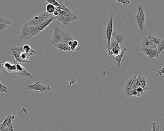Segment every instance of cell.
<instances>
[{"label": "cell", "instance_id": "cell-19", "mask_svg": "<svg viewBox=\"0 0 164 131\" xmlns=\"http://www.w3.org/2000/svg\"><path fill=\"white\" fill-rule=\"evenodd\" d=\"M142 50H143L144 53V55L147 56L148 59L152 55L154 52V51H155V50L151 49V48H144V49H142Z\"/></svg>", "mask_w": 164, "mask_h": 131}, {"label": "cell", "instance_id": "cell-21", "mask_svg": "<svg viewBox=\"0 0 164 131\" xmlns=\"http://www.w3.org/2000/svg\"><path fill=\"white\" fill-rule=\"evenodd\" d=\"M151 124L152 125V131H160V126L157 125L156 122H151Z\"/></svg>", "mask_w": 164, "mask_h": 131}, {"label": "cell", "instance_id": "cell-15", "mask_svg": "<svg viewBox=\"0 0 164 131\" xmlns=\"http://www.w3.org/2000/svg\"><path fill=\"white\" fill-rule=\"evenodd\" d=\"M113 36L114 37L115 39L116 40V42L119 44L122 43L123 41H124L126 39L125 35L123 34H119L115 32L113 33Z\"/></svg>", "mask_w": 164, "mask_h": 131}, {"label": "cell", "instance_id": "cell-4", "mask_svg": "<svg viewBox=\"0 0 164 131\" xmlns=\"http://www.w3.org/2000/svg\"><path fill=\"white\" fill-rule=\"evenodd\" d=\"M53 17H54L53 14H49L45 12L39 15L35 16L34 17L32 20L26 23L24 26L29 27L37 26L38 25H41L47 20H49Z\"/></svg>", "mask_w": 164, "mask_h": 131}, {"label": "cell", "instance_id": "cell-13", "mask_svg": "<svg viewBox=\"0 0 164 131\" xmlns=\"http://www.w3.org/2000/svg\"><path fill=\"white\" fill-rule=\"evenodd\" d=\"M54 46L59 51H65V52L71 51L70 47L67 44L60 43L55 45Z\"/></svg>", "mask_w": 164, "mask_h": 131}, {"label": "cell", "instance_id": "cell-25", "mask_svg": "<svg viewBox=\"0 0 164 131\" xmlns=\"http://www.w3.org/2000/svg\"><path fill=\"white\" fill-rule=\"evenodd\" d=\"M115 1L119 2L124 5H128L131 4V2L129 0H116Z\"/></svg>", "mask_w": 164, "mask_h": 131}, {"label": "cell", "instance_id": "cell-20", "mask_svg": "<svg viewBox=\"0 0 164 131\" xmlns=\"http://www.w3.org/2000/svg\"><path fill=\"white\" fill-rule=\"evenodd\" d=\"M0 24L6 25H11L12 22L8 19H5L2 17H0Z\"/></svg>", "mask_w": 164, "mask_h": 131}, {"label": "cell", "instance_id": "cell-26", "mask_svg": "<svg viewBox=\"0 0 164 131\" xmlns=\"http://www.w3.org/2000/svg\"><path fill=\"white\" fill-rule=\"evenodd\" d=\"M23 48L24 49V51L27 52H30V51L32 50L31 47L28 44H25L24 46H23Z\"/></svg>", "mask_w": 164, "mask_h": 131}, {"label": "cell", "instance_id": "cell-11", "mask_svg": "<svg viewBox=\"0 0 164 131\" xmlns=\"http://www.w3.org/2000/svg\"><path fill=\"white\" fill-rule=\"evenodd\" d=\"M140 43L142 46V50L144 48H151L153 50H156L157 49V47H158L152 42L150 39L149 38L148 36L143 38V40Z\"/></svg>", "mask_w": 164, "mask_h": 131}, {"label": "cell", "instance_id": "cell-23", "mask_svg": "<svg viewBox=\"0 0 164 131\" xmlns=\"http://www.w3.org/2000/svg\"><path fill=\"white\" fill-rule=\"evenodd\" d=\"M156 50L159 55L163 52V51H164V40H163V42L159 45H158Z\"/></svg>", "mask_w": 164, "mask_h": 131}, {"label": "cell", "instance_id": "cell-2", "mask_svg": "<svg viewBox=\"0 0 164 131\" xmlns=\"http://www.w3.org/2000/svg\"><path fill=\"white\" fill-rule=\"evenodd\" d=\"M73 40L65 32L59 29L57 27H55L54 29V35L52 38V44L54 45L60 43H65L68 44L69 40Z\"/></svg>", "mask_w": 164, "mask_h": 131}, {"label": "cell", "instance_id": "cell-10", "mask_svg": "<svg viewBox=\"0 0 164 131\" xmlns=\"http://www.w3.org/2000/svg\"><path fill=\"white\" fill-rule=\"evenodd\" d=\"M27 89L34 90L36 92H47L50 91L51 87L49 86L41 85L39 82L37 81L35 84H29L27 86Z\"/></svg>", "mask_w": 164, "mask_h": 131}, {"label": "cell", "instance_id": "cell-31", "mask_svg": "<svg viewBox=\"0 0 164 131\" xmlns=\"http://www.w3.org/2000/svg\"><path fill=\"white\" fill-rule=\"evenodd\" d=\"M73 40H69V42H68V44L70 47L73 45Z\"/></svg>", "mask_w": 164, "mask_h": 131}, {"label": "cell", "instance_id": "cell-33", "mask_svg": "<svg viewBox=\"0 0 164 131\" xmlns=\"http://www.w3.org/2000/svg\"></svg>", "mask_w": 164, "mask_h": 131}, {"label": "cell", "instance_id": "cell-18", "mask_svg": "<svg viewBox=\"0 0 164 131\" xmlns=\"http://www.w3.org/2000/svg\"><path fill=\"white\" fill-rule=\"evenodd\" d=\"M56 10V7L52 4H48L46 6V12L49 14H53Z\"/></svg>", "mask_w": 164, "mask_h": 131}, {"label": "cell", "instance_id": "cell-24", "mask_svg": "<svg viewBox=\"0 0 164 131\" xmlns=\"http://www.w3.org/2000/svg\"><path fill=\"white\" fill-rule=\"evenodd\" d=\"M7 87L4 85L2 82H0V92L1 93H6L7 92Z\"/></svg>", "mask_w": 164, "mask_h": 131}, {"label": "cell", "instance_id": "cell-30", "mask_svg": "<svg viewBox=\"0 0 164 131\" xmlns=\"http://www.w3.org/2000/svg\"><path fill=\"white\" fill-rule=\"evenodd\" d=\"M77 48V47L73 46V45L72 46H71V47H70V49H71V51H74L78 50Z\"/></svg>", "mask_w": 164, "mask_h": 131}, {"label": "cell", "instance_id": "cell-8", "mask_svg": "<svg viewBox=\"0 0 164 131\" xmlns=\"http://www.w3.org/2000/svg\"><path fill=\"white\" fill-rule=\"evenodd\" d=\"M136 20L140 31L142 32L144 30L145 21V13L142 6L138 7V12L136 15Z\"/></svg>", "mask_w": 164, "mask_h": 131}, {"label": "cell", "instance_id": "cell-7", "mask_svg": "<svg viewBox=\"0 0 164 131\" xmlns=\"http://www.w3.org/2000/svg\"><path fill=\"white\" fill-rule=\"evenodd\" d=\"M119 45L120 44L118 43L115 39H112L109 48L107 49V55L108 56H113V57L118 55L122 51Z\"/></svg>", "mask_w": 164, "mask_h": 131}, {"label": "cell", "instance_id": "cell-22", "mask_svg": "<svg viewBox=\"0 0 164 131\" xmlns=\"http://www.w3.org/2000/svg\"><path fill=\"white\" fill-rule=\"evenodd\" d=\"M47 2L49 4H52L55 7H59L61 5V2H57L56 0H47Z\"/></svg>", "mask_w": 164, "mask_h": 131}, {"label": "cell", "instance_id": "cell-12", "mask_svg": "<svg viewBox=\"0 0 164 131\" xmlns=\"http://www.w3.org/2000/svg\"><path fill=\"white\" fill-rule=\"evenodd\" d=\"M3 67L4 69L8 73H12L16 72L17 69L16 64H13L11 61H5L3 63Z\"/></svg>", "mask_w": 164, "mask_h": 131}, {"label": "cell", "instance_id": "cell-32", "mask_svg": "<svg viewBox=\"0 0 164 131\" xmlns=\"http://www.w3.org/2000/svg\"><path fill=\"white\" fill-rule=\"evenodd\" d=\"M2 69H4V67H3V63L1 62V71H2Z\"/></svg>", "mask_w": 164, "mask_h": 131}, {"label": "cell", "instance_id": "cell-27", "mask_svg": "<svg viewBox=\"0 0 164 131\" xmlns=\"http://www.w3.org/2000/svg\"><path fill=\"white\" fill-rule=\"evenodd\" d=\"M7 27H8V25L0 24V31H2V30L6 29V28H7Z\"/></svg>", "mask_w": 164, "mask_h": 131}, {"label": "cell", "instance_id": "cell-5", "mask_svg": "<svg viewBox=\"0 0 164 131\" xmlns=\"http://www.w3.org/2000/svg\"><path fill=\"white\" fill-rule=\"evenodd\" d=\"M114 12H111L110 16L109 21L107 24V27L106 28V37L107 39V48H109L110 46L111 42L112 40V36L113 35V31H114V26H113V19L114 17Z\"/></svg>", "mask_w": 164, "mask_h": 131}, {"label": "cell", "instance_id": "cell-3", "mask_svg": "<svg viewBox=\"0 0 164 131\" xmlns=\"http://www.w3.org/2000/svg\"><path fill=\"white\" fill-rule=\"evenodd\" d=\"M55 20L61 23L63 25H67L72 22L77 20V17H72L64 11L56 10L53 14Z\"/></svg>", "mask_w": 164, "mask_h": 131}, {"label": "cell", "instance_id": "cell-29", "mask_svg": "<svg viewBox=\"0 0 164 131\" xmlns=\"http://www.w3.org/2000/svg\"><path fill=\"white\" fill-rule=\"evenodd\" d=\"M79 42L77 40H73V46L76 47H78L79 46Z\"/></svg>", "mask_w": 164, "mask_h": 131}, {"label": "cell", "instance_id": "cell-16", "mask_svg": "<svg viewBox=\"0 0 164 131\" xmlns=\"http://www.w3.org/2000/svg\"><path fill=\"white\" fill-rule=\"evenodd\" d=\"M56 9L64 11L66 13L68 14H69L70 16H72V17H77V16H76L74 14L72 13L70 11L69 9L67 7H65L64 5L62 4V2H61V5L59 7H56Z\"/></svg>", "mask_w": 164, "mask_h": 131}, {"label": "cell", "instance_id": "cell-6", "mask_svg": "<svg viewBox=\"0 0 164 131\" xmlns=\"http://www.w3.org/2000/svg\"><path fill=\"white\" fill-rule=\"evenodd\" d=\"M15 119L14 115H8L0 125V131H14L12 122Z\"/></svg>", "mask_w": 164, "mask_h": 131}, {"label": "cell", "instance_id": "cell-1", "mask_svg": "<svg viewBox=\"0 0 164 131\" xmlns=\"http://www.w3.org/2000/svg\"><path fill=\"white\" fill-rule=\"evenodd\" d=\"M124 88L128 97H139L144 95L147 89V81L145 77L134 76L127 81Z\"/></svg>", "mask_w": 164, "mask_h": 131}, {"label": "cell", "instance_id": "cell-9", "mask_svg": "<svg viewBox=\"0 0 164 131\" xmlns=\"http://www.w3.org/2000/svg\"><path fill=\"white\" fill-rule=\"evenodd\" d=\"M16 73L20 78H27L29 79H32L34 77V76L30 73L27 72L25 68L20 63H16Z\"/></svg>", "mask_w": 164, "mask_h": 131}, {"label": "cell", "instance_id": "cell-28", "mask_svg": "<svg viewBox=\"0 0 164 131\" xmlns=\"http://www.w3.org/2000/svg\"><path fill=\"white\" fill-rule=\"evenodd\" d=\"M158 74L159 76H162L164 74V66H163V68L160 70L158 71Z\"/></svg>", "mask_w": 164, "mask_h": 131}, {"label": "cell", "instance_id": "cell-17", "mask_svg": "<svg viewBox=\"0 0 164 131\" xmlns=\"http://www.w3.org/2000/svg\"><path fill=\"white\" fill-rule=\"evenodd\" d=\"M148 37L150 39L152 42L153 44H155V45H156L157 46H158V45H159L163 41V39H161L157 38V37L153 36H148Z\"/></svg>", "mask_w": 164, "mask_h": 131}, {"label": "cell", "instance_id": "cell-14", "mask_svg": "<svg viewBox=\"0 0 164 131\" xmlns=\"http://www.w3.org/2000/svg\"><path fill=\"white\" fill-rule=\"evenodd\" d=\"M127 51V48H124L122 51L118 55L115 57H113V59L116 61L118 64V67H121V61L122 58H123L124 55Z\"/></svg>", "mask_w": 164, "mask_h": 131}]
</instances>
